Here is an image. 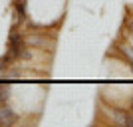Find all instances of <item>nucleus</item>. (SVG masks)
Here are the masks:
<instances>
[{
	"mask_svg": "<svg viewBox=\"0 0 133 127\" xmlns=\"http://www.w3.org/2000/svg\"><path fill=\"white\" fill-rule=\"evenodd\" d=\"M111 115H113L115 123H119V125H129V127H133V115H131V113H125V111H113Z\"/></svg>",
	"mask_w": 133,
	"mask_h": 127,
	"instance_id": "nucleus-3",
	"label": "nucleus"
},
{
	"mask_svg": "<svg viewBox=\"0 0 133 127\" xmlns=\"http://www.w3.org/2000/svg\"><path fill=\"white\" fill-rule=\"evenodd\" d=\"M18 121V115L14 113V109H10L6 103H0V123L2 125H14Z\"/></svg>",
	"mask_w": 133,
	"mask_h": 127,
	"instance_id": "nucleus-2",
	"label": "nucleus"
},
{
	"mask_svg": "<svg viewBox=\"0 0 133 127\" xmlns=\"http://www.w3.org/2000/svg\"><path fill=\"white\" fill-rule=\"evenodd\" d=\"M8 99H10V88L0 85V103H8Z\"/></svg>",
	"mask_w": 133,
	"mask_h": 127,
	"instance_id": "nucleus-7",
	"label": "nucleus"
},
{
	"mask_svg": "<svg viewBox=\"0 0 133 127\" xmlns=\"http://www.w3.org/2000/svg\"><path fill=\"white\" fill-rule=\"evenodd\" d=\"M26 18V4H20V2H14V24L22 22Z\"/></svg>",
	"mask_w": 133,
	"mask_h": 127,
	"instance_id": "nucleus-4",
	"label": "nucleus"
},
{
	"mask_svg": "<svg viewBox=\"0 0 133 127\" xmlns=\"http://www.w3.org/2000/svg\"><path fill=\"white\" fill-rule=\"evenodd\" d=\"M131 115H133V103H131Z\"/></svg>",
	"mask_w": 133,
	"mask_h": 127,
	"instance_id": "nucleus-10",
	"label": "nucleus"
},
{
	"mask_svg": "<svg viewBox=\"0 0 133 127\" xmlns=\"http://www.w3.org/2000/svg\"><path fill=\"white\" fill-rule=\"evenodd\" d=\"M10 60H14V56H12L10 52H6L4 56H0V70H6L8 64H10Z\"/></svg>",
	"mask_w": 133,
	"mask_h": 127,
	"instance_id": "nucleus-8",
	"label": "nucleus"
},
{
	"mask_svg": "<svg viewBox=\"0 0 133 127\" xmlns=\"http://www.w3.org/2000/svg\"><path fill=\"white\" fill-rule=\"evenodd\" d=\"M14 2H20V4H26V0H14Z\"/></svg>",
	"mask_w": 133,
	"mask_h": 127,
	"instance_id": "nucleus-9",
	"label": "nucleus"
},
{
	"mask_svg": "<svg viewBox=\"0 0 133 127\" xmlns=\"http://www.w3.org/2000/svg\"><path fill=\"white\" fill-rule=\"evenodd\" d=\"M121 52H123V56H125L127 64L131 66V70H133V48H131V46H127V44H123V46H121Z\"/></svg>",
	"mask_w": 133,
	"mask_h": 127,
	"instance_id": "nucleus-6",
	"label": "nucleus"
},
{
	"mask_svg": "<svg viewBox=\"0 0 133 127\" xmlns=\"http://www.w3.org/2000/svg\"><path fill=\"white\" fill-rule=\"evenodd\" d=\"M8 52H10L14 58H20V60H28L30 58V52L26 48V42L24 38L20 36V32H14L10 34V38H8Z\"/></svg>",
	"mask_w": 133,
	"mask_h": 127,
	"instance_id": "nucleus-1",
	"label": "nucleus"
},
{
	"mask_svg": "<svg viewBox=\"0 0 133 127\" xmlns=\"http://www.w3.org/2000/svg\"><path fill=\"white\" fill-rule=\"evenodd\" d=\"M46 36H30L28 38V46H38V48H46Z\"/></svg>",
	"mask_w": 133,
	"mask_h": 127,
	"instance_id": "nucleus-5",
	"label": "nucleus"
}]
</instances>
